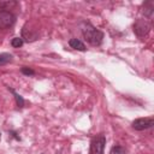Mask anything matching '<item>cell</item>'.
<instances>
[{
	"instance_id": "cell-12",
	"label": "cell",
	"mask_w": 154,
	"mask_h": 154,
	"mask_svg": "<svg viewBox=\"0 0 154 154\" xmlns=\"http://www.w3.org/2000/svg\"><path fill=\"white\" fill-rule=\"evenodd\" d=\"M22 73H24L26 76H32V75H35V71L32 69H30V67L24 66V67H22Z\"/></svg>"
},
{
	"instance_id": "cell-8",
	"label": "cell",
	"mask_w": 154,
	"mask_h": 154,
	"mask_svg": "<svg viewBox=\"0 0 154 154\" xmlns=\"http://www.w3.org/2000/svg\"><path fill=\"white\" fill-rule=\"evenodd\" d=\"M8 90L14 95V99H16V103H17V106H18V108H22L23 106H24V99L18 94V93H16V90L14 89H12V88H10L8 87Z\"/></svg>"
},
{
	"instance_id": "cell-5",
	"label": "cell",
	"mask_w": 154,
	"mask_h": 154,
	"mask_svg": "<svg viewBox=\"0 0 154 154\" xmlns=\"http://www.w3.org/2000/svg\"><path fill=\"white\" fill-rule=\"evenodd\" d=\"M154 125V118L148 117V118H138L132 122V129L137 131H143L147 129H150Z\"/></svg>"
},
{
	"instance_id": "cell-6",
	"label": "cell",
	"mask_w": 154,
	"mask_h": 154,
	"mask_svg": "<svg viewBox=\"0 0 154 154\" xmlns=\"http://www.w3.org/2000/svg\"><path fill=\"white\" fill-rule=\"evenodd\" d=\"M69 45H70L71 48L77 49V51H81V52H85V49H87L85 48V45L81 40H78V38H71L69 41Z\"/></svg>"
},
{
	"instance_id": "cell-4",
	"label": "cell",
	"mask_w": 154,
	"mask_h": 154,
	"mask_svg": "<svg viewBox=\"0 0 154 154\" xmlns=\"http://www.w3.org/2000/svg\"><path fill=\"white\" fill-rule=\"evenodd\" d=\"M16 22V16L11 11H0V30L12 26Z\"/></svg>"
},
{
	"instance_id": "cell-7",
	"label": "cell",
	"mask_w": 154,
	"mask_h": 154,
	"mask_svg": "<svg viewBox=\"0 0 154 154\" xmlns=\"http://www.w3.org/2000/svg\"><path fill=\"white\" fill-rule=\"evenodd\" d=\"M142 12H143V14H144L146 17L152 18L153 12H154V5H153V2H152V1L144 2V4H143V10H142Z\"/></svg>"
},
{
	"instance_id": "cell-2",
	"label": "cell",
	"mask_w": 154,
	"mask_h": 154,
	"mask_svg": "<svg viewBox=\"0 0 154 154\" xmlns=\"http://www.w3.org/2000/svg\"><path fill=\"white\" fill-rule=\"evenodd\" d=\"M134 31L138 37H144L150 31V24L147 19H137L134 24Z\"/></svg>"
},
{
	"instance_id": "cell-10",
	"label": "cell",
	"mask_w": 154,
	"mask_h": 154,
	"mask_svg": "<svg viewBox=\"0 0 154 154\" xmlns=\"http://www.w3.org/2000/svg\"><path fill=\"white\" fill-rule=\"evenodd\" d=\"M109 154H126V153L122 146H114V147H112Z\"/></svg>"
},
{
	"instance_id": "cell-11",
	"label": "cell",
	"mask_w": 154,
	"mask_h": 154,
	"mask_svg": "<svg viewBox=\"0 0 154 154\" xmlns=\"http://www.w3.org/2000/svg\"><path fill=\"white\" fill-rule=\"evenodd\" d=\"M23 38L22 37H14V38H12V41H11V45L13 46V47H16V48H19V47H22L23 46Z\"/></svg>"
},
{
	"instance_id": "cell-1",
	"label": "cell",
	"mask_w": 154,
	"mask_h": 154,
	"mask_svg": "<svg viewBox=\"0 0 154 154\" xmlns=\"http://www.w3.org/2000/svg\"><path fill=\"white\" fill-rule=\"evenodd\" d=\"M82 34L85 41L89 42L91 46H100L103 41V32L88 22H84L82 24Z\"/></svg>"
},
{
	"instance_id": "cell-9",
	"label": "cell",
	"mask_w": 154,
	"mask_h": 154,
	"mask_svg": "<svg viewBox=\"0 0 154 154\" xmlns=\"http://www.w3.org/2000/svg\"><path fill=\"white\" fill-rule=\"evenodd\" d=\"M12 58H13V57H12V54H10V53H1V54H0V66L11 63V61H12Z\"/></svg>"
},
{
	"instance_id": "cell-3",
	"label": "cell",
	"mask_w": 154,
	"mask_h": 154,
	"mask_svg": "<svg viewBox=\"0 0 154 154\" xmlns=\"http://www.w3.org/2000/svg\"><path fill=\"white\" fill-rule=\"evenodd\" d=\"M105 144H106V137L100 134L96 136L90 144V154H103L105 150Z\"/></svg>"
}]
</instances>
